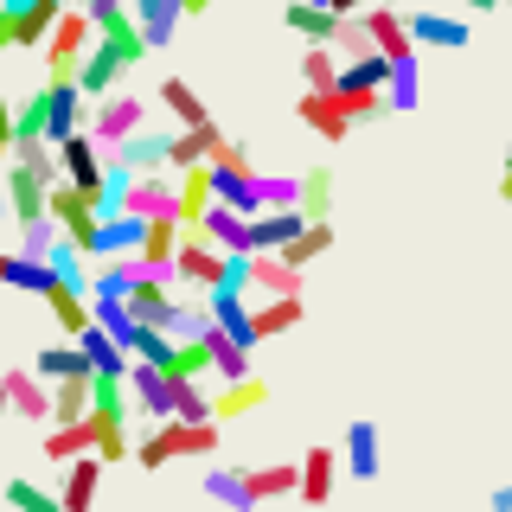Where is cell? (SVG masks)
I'll use <instances>...</instances> for the list:
<instances>
[{"instance_id":"7402d4cb","label":"cell","mask_w":512,"mask_h":512,"mask_svg":"<svg viewBox=\"0 0 512 512\" xmlns=\"http://www.w3.org/2000/svg\"><path fill=\"white\" fill-rule=\"evenodd\" d=\"M218 135H224L218 122H192V128H173V135H167V173H180V167H199V160L218 148Z\"/></svg>"},{"instance_id":"d4e9b609","label":"cell","mask_w":512,"mask_h":512,"mask_svg":"<svg viewBox=\"0 0 512 512\" xmlns=\"http://www.w3.org/2000/svg\"><path fill=\"white\" fill-rule=\"evenodd\" d=\"M340 468L352 474V480H378L384 474V461H378V423H352L346 429V455H340Z\"/></svg>"},{"instance_id":"bcb514c9","label":"cell","mask_w":512,"mask_h":512,"mask_svg":"<svg viewBox=\"0 0 512 512\" xmlns=\"http://www.w3.org/2000/svg\"><path fill=\"white\" fill-rule=\"evenodd\" d=\"M167 378H212V352H205V340H173Z\"/></svg>"},{"instance_id":"83f0119b","label":"cell","mask_w":512,"mask_h":512,"mask_svg":"<svg viewBox=\"0 0 512 512\" xmlns=\"http://www.w3.org/2000/svg\"><path fill=\"white\" fill-rule=\"evenodd\" d=\"M333 468H340V455H333V448H308V461H301V480H295V500L327 506V500H333Z\"/></svg>"},{"instance_id":"680465c9","label":"cell","mask_w":512,"mask_h":512,"mask_svg":"<svg viewBox=\"0 0 512 512\" xmlns=\"http://www.w3.org/2000/svg\"><path fill=\"white\" fill-rule=\"evenodd\" d=\"M365 7H410V0H365Z\"/></svg>"},{"instance_id":"db71d44e","label":"cell","mask_w":512,"mask_h":512,"mask_svg":"<svg viewBox=\"0 0 512 512\" xmlns=\"http://www.w3.org/2000/svg\"><path fill=\"white\" fill-rule=\"evenodd\" d=\"M205 7H218V0H180V13L192 20V13H205Z\"/></svg>"},{"instance_id":"e575fe53","label":"cell","mask_w":512,"mask_h":512,"mask_svg":"<svg viewBox=\"0 0 512 512\" xmlns=\"http://www.w3.org/2000/svg\"><path fill=\"white\" fill-rule=\"evenodd\" d=\"M244 480H250V500L256 506H263V500H295L301 468H295V461H269V468H250Z\"/></svg>"},{"instance_id":"6f0895ef","label":"cell","mask_w":512,"mask_h":512,"mask_svg":"<svg viewBox=\"0 0 512 512\" xmlns=\"http://www.w3.org/2000/svg\"><path fill=\"white\" fill-rule=\"evenodd\" d=\"M7 416H13V404H7V384H0V423H7Z\"/></svg>"},{"instance_id":"f907efd6","label":"cell","mask_w":512,"mask_h":512,"mask_svg":"<svg viewBox=\"0 0 512 512\" xmlns=\"http://www.w3.org/2000/svg\"><path fill=\"white\" fill-rule=\"evenodd\" d=\"M109 7H128V0H84V13L96 20V13H109Z\"/></svg>"},{"instance_id":"11a10c76","label":"cell","mask_w":512,"mask_h":512,"mask_svg":"<svg viewBox=\"0 0 512 512\" xmlns=\"http://www.w3.org/2000/svg\"><path fill=\"white\" fill-rule=\"evenodd\" d=\"M493 512H512V487H500V493H493Z\"/></svg>"},{"instance_id":"e0dca14e","label":"cell","mask_w":512,"mask_h":512,"mask_svg":"<svg viewBox=\"0 0 512 512\" xmlns=\"http://www.w3.org/2000/svg\"><path fill=\"white\" fill-rule=\"evenodd\" d=\"M212 199H218V192H212V167H205V160L173 173V218H180V224H199Z\"/></svg>"},{"instance_id":"7bdbcfd3","label":"cell","mask_w":512,"mask_h":512,"mask_svg":"<svg viewBox=\"0 0 512 512\" xmlns=\"http://www.w3.org/2000/svg\"><path fill=\"white\" fill-rule=\"evenodd\" d=\"M295 205H301L308 218H327V212H333V167H308V173H301Z\"/></svg>"},{"instance_id":"d6986e66","label":"cell","mask_w":512,"mask_h":512,"mask_svg":"<svg viewBox=\"0 0 512 512\" xmlns=\"http://www.w3.org/2000/svg\"><path fill=\"white\" fill-rule=\"evenodd\" d=\"M359 20H365V32H372V45H378L384 58H404V52H416L404 7H359Z\"/></svg>"},{"instance_id":"44dd1931","label":"cell","mask_w":512,"mask_h":512,"mask_svg":"<svg viewBox=\"0 0 512 512\" xmlns=\"http://www.w3.org/2000/svg\"><path fill=\"white\" fill-rule=\"evenodd\" d=\"M269 404V384L263 378H224L218 384V391H212V416H218V423H231V416H250V410H263Z\"/></svg>"},{"instance_id":"ffe728a7","label":"cell","mask_w":512,"mask_h":512,"mask_svg":"<svg viewBox=\"0 0 512 512\" xmlns=\"http://www.w3.org/2000/svg\"><path fill=\"white\" fill-rule=\"evenodd\" d=\"M0 384H7L13 416H26V423H52V384H45L39 372H7Z\"/></svg>"},{"instance_id":"f546056e","label":"cell","mask_w":512,"mask_h":512,"mask_svg":"<svg viewBox=\"0 0 512 512\" xmlns=\"http://www.w3.org/2000/svg\"><path fill=\"white\" fill-rule=\"evenodd\" d=\"M0 288H26V295H45V288H52V263H45V256L0 250Z\"/></svg>"},{"instance_id":"8992f818","label":"cell","mask_w":512,"mask_h":512,"mask_svg":"<svg viewBox=\"0 0 512 512\" xmlns=\"http://www.w3.org/2000/svg\"><path fill=\"white\" fill-rule=\"evenodd\" d=\"M96 487H103V455H96V448H84V455L64 461L58 512H90V506H96Z\"/></svg>"},{"instance_id":"5bb4252c","label":"cell","mask_w":512,"mask_h":512,"mask_svg":"<svg viewBox=\"0 0 512 512\" xmlns=\"http://www.w3.org/2000/svg\"><path fill=\"white\" fill-rule=\"evenodd\" d=\"M301 276H308V269L282 263L276 250H250V288L244 295H301Z\"/></svg>"},{"instance_id":"74e56055","label":"cell","mask_w":512,"mask_h":512,"mask_svg":"<svg viewBox=\"0 0 512 512\" xmlns=\"http://www.w3.org/2000/svg\"><path fill=\"white\" fill-rule=\"evenodd\" d=\"M90 410V372H71V378H52V423H71V416Z\"/></svg>"},{"instance_id":"b9f144b4","label":"cell","mask_w":512,"mask_h":512,"mask_svg":"<svg viewBox=\"0 0 512 512\" xmlns=\"http://www.w3.org/2000/svg\"><path fill=\"white\" fill-rule=\"evenodd\" d=\"M45 263H52V276H58L64 288H84V295H90V269H84V250H77L71 237H58V244L45 250Z\"/></svg>"},{"instance_id":"5b68a950","label":"cell","mask_w":512,"mask_h":512,"mask_svg":"<svg viewBox=\"0 0 512 512\" xmlns=\"http://www.w3.org/2000/svg\"><path fill=\"white\" fill-rule=\"evenodd\" d=\"M122 384H128V404H135L141 416H173V378L160 372V365H148V359H128V372H122Z\"/></svg>"},{"instance_id":"ba28073f","label":"cell","mask_w":512,"mask_h":512,"mask_svg":"<svg viewBox=\"0 0 512 512\" xmlns=\"http://www.w3.org/2000/svg\"><path fill=\"white\" fill-rule=\"evenodd\" d=\"M84 116H90V96L77 84H52L45 77V141H64L71 128H84Z\"/></svg>"},{"instance_id":"f1b7e54d","label":"cell","mask_w":512,"mask_h":512,"mask_svg":"<svg viewBox=\"0 0 512 512\" xmlns=\"http://www.w3.org/2000/svg\"><path fill=\"white\" fill-rule=\"evenodd\" d=\"M282 26H288V32H301L308 45H327V39H333V26H340V13L320 7V0H288V7H282Z\"/></svg>"},{"instance_id":"603a6c76","label":"cell","mask_w":512,"mask_h":512,"mask_svg":"<svg viewBox=\"0 0 512 512\" xmlns=\"http://www.w3.org/2000/svg\"><path fill=\"white\" fill-rule=\"evenodd\" d=\"M0 180H7V212H13V224H26V218H39V212H45V180L26 167V160H13Z\"/></svg>"},{"instance_id":"94428289","label":"cell","mask_w":512,"mask_h":512,"mask_svg":"<svg viewBox=\"0 0 512 512\" xmlns=\"http://www.w3.org/2000/svg\"><path fill=\"white\" fill-rule=\"evenodd\" d=\"M64 7H84V0H64Z\"/></svg>"},{"instance_id":"d590c367","label":"cell","mask_w":512,"mask_h":512,"mask_svg":"<svg viewBox=\"0 0 512 512\" xmlns=\"http://www.w3.org/2000/svg\"><path fill=\"white\" fill-rule=\"evenodd\" d=\"M77 346H84V359H90V372H128V346L116 340V333H103L90 320L84 333H77Z\"/></svg>"},{"instance_id":"8fae6325","label":"cell","mask_w":512,"mask_h":512,"mask_svg":"<svg viewBox=\"0 0 512 512\" xmlns=\"http://www.w3.org/2000/svg\"><path fill=\"white\" fill-rule=\"evenodd\" d=\"M404 20H410V39H416V45H442V52H468V20H455V13L404 7Z\"/></svg>"},{"instance_id":"816d5d0a","label":"cell","mask_w":512,"mask_h":512,"mask_svg":"<svg viewBox=\"0 0 512 512\" xmlns=\"http://www.w3.org/2000/svg\"><path fill=\"white\" fill-rule=\"evenodd\" d=\"M13 52V26H7V13H0V58Z\"/></svg>"},{"instance_id":"52a82bcc","label":"cell","mask_w":512,"mask_h":512,"mask_svg":"<svg viewBox=\"0 0 512 512\" xmlns=\"http://www.w3.org/2000/svg\"><path fill=\"white\" fill-rule=\"evenodd\" d=\"M122 77H128L122 52H116L109 39H90V52H84V64H77V77H71V84H77V90H84L90 103H96V96H103V90H116Z\"/></svg>"},{"instance_id":"f6af8a7d","label":"cell","mask_w":512,"mask_h":512,"mask_svg":"<svg viewBox=\"0 0 512 512\" xmlns=\"http://www.w3.org/2000/svg\"><path fill=\"white\" fill-rule=\"evenodd\" d=\"M173 416H180V423H205V416H212L205 378H173Z\"/></svg>"},{"instance_id":"ab89813d","label":"cell","mask_w":512,"mask_h":512,"mask_svg":"<svg viewBox=\"0 0 512 512\" xmlns=\"http://www.w3.org/2000/svg\"><path fill=\"white\" fill-rule=\"evenodd\" d=\"M32 372L39 378H71V372H90V359H84L77 340H58V346H45L39 359H32Z\"/></svg>"},{"instance_id":"2e32d148","label":"cell","mask_w":512,"mask_h":512,"mask_svg":"<svg viewBox=\"0 0 512 512\" xmlns=\"http://www.w3.org/2000/svg\"><path fill=\"white\" fill-rule=\"evenodd\" d=\"M173 244H180V218H148V224H141V244H135L141 269L173 282Z\"/></svg>"},{"instance_id":"7a4b0ae2","label":"cell","mask_w":512,"mask_h":512,"mask_svg":"<svg viewBox=\"0 0 512 512\" xmlns=\"http://www.w3.org/2000/svg\"><path fill=\"white\" fill-rule=\"evenodd\" d=\"M141 122H148V103H141V96H128V90H103V96L90 103V116H84V128H90L96 148H116V141L135 135Z\"/></svg>"},{"instance_id":"681fc988","label":"cell","mask_w":512,"mask_h":512,"mask_svg":"<svg viewBox=\"0 0 512 512\" xmlns=\"http://www.w3.org/2000/svg\"><path fill=\"white\" fill-rule=\"evenodd\" d=\"M7 506H20V512H58V493L32 487V480H7Z\"/></svg>"},{"instance_id":"277c9868","label":"cell","mask_w":512,"mask_h":512,"mask_svg":"<svg viewBox=\"0 0 512 512\" xmlns=\"http://www.w3.org/2000/svg\"><path fill=\"white\" fill-rule=\"evenodd\" d=\"M0 13H7V26H13V52H39L52 20L64 13V0H0Z\"/></svg>"},{"instance_id":"cb8c5ba5","label":"cell","mask_w":512,"mask_h":512,"mask_svg":"<svg viewBox=\"0 0 512 512\" xmlns=\"http://www.w3.org/2000/svg\"><path fill=\"white\" fill-rule=\"evenodd\" d=\"M128 13H135V26H141V32H148L154 52H167L173 32H180V20H186L180 0H128Z\"/></svg>"},{"instance_id":"9c48e42d","label":"cell","mask_w":512,"mask_h":512,"mask_svg":"<svg viewBox=\"0 0 512 512\" xmlns=\"http://www.w3.org/2000/svg\"><path fill=\"white\" fill-rule=\"evenodd\" d=\"M167 135H173V128H148V122H141L135 135H122L116 148H103V154H116L128 173H160V167H167Z\"/></svg>"},{"instance_id":"60d3db41","label":"cell","mask_w":512,"mask_h":512,"mask_svg":"<svg viewBox=\"0 0 512 512\" xmlns=\"http://www.w3.org/2000/svg\"><path fill=\"white\" fill-rule=\"evenodd\" d=\"M333 103H340L352 122H378V116H391L384 90H359V84H333Z\"/></svg>"},{"instance_id":"d6a6232c","label":"cell","mask_w":512,"mask_h":512,"mask_svg":"<svg viewBox=\"0 0 512 512\" xmlns=\"http://www.w3.org/2000/svg\"><path fill=\"white\" fill-rule=\"evenodd\" d=\"M45 308H52V320L71 333V340L90 327V295H84V288H64L58 276H52V288H45Z\"/></svg>"},{"instance_id":"9a60e30c","label":"cell","mask_w":512,"mask_h":512,"mask_svg":"<svg viewBox=\"0 0 512 512\" xmlns=\"http://www.w3.org/2000/svg\"><path fill=\"white\" fill-rule=\"evenodd\" d=\"M301 320H308V301H301V295H263V301L250 308L256 346H263V340H276V333H295Z\"/></svg>"},{"instance_id":"f35d334b","label":"cell","mask_w":512,"mask_h":512,"mask_svg":"<svg viewBox=\"0 0 512 512\" xmlns=\"http://www.w3.org/2000/svg\"><path fill=\"white\" fill-rule=\"evenodd\" d=\"M160 103L173 109V122H180V128H192V122H212V109L199 103V90H192L186 77H167V84H160Z\"/></svg>"},{"instance_id":"30bf717a","label":"cell","mask_w":512,"mask_h":512,"mask_svg":"<svg viewBox=\"0 0 512 512\" xmlns=\"http://www.w3.org/2000/svg\"><path fill=\"white\" fill-rule=\"evenodd\" d=\"M295 116L314 128L320 141H327V148H340V141L352 135V116L340 103H333V90H301V103H295Z\"/></svg>"},{"instance_id":"91938a15","label":"cell","mask_w":512,"mask_h":512,"mask_svg":"<svg viewBox=\"0 0 512 512\" xmlns=\"http://www.w3.org/2000/svg\"><path fill=\"white\" fill-rule=\"evenodd\" d=\"M506 173H512V148H506Z\"/></svg>"},{"instance_id":"4fadbf2b","label":"cell","mask_w":512,"mask_h":512,"mask_svg":"<svg viewBox=\"0 0 512 512\" xmlns=\"http://www.w3.org/2000/svg\"><path fill=\"white\" fill-rule=\"evenodd\" d=\"M96 39H109V45H116L128 71H135V64L154 52V45H148V32L135 26V13H128V7H109V13H96Z\"/></svg>"},{"instance_id":"ee69618b","label":"cell","mask_w":512,"mask_h":512,"mask_svg":"<svg viewBox=\"0 0 512 512\" xmlns=\"http://www.w3.org/2000/svg\"><path fill=\"white\" fill-rule=\"evenodd\" d=\"M333 77H340V52L333 45H308L301 52V90H333Z\"/></svg>"},{"instance_id":"c3c4849f","label":"cell","mask_w":512,"mask_h":512,"mask_svg":"<svg viewBox=\"0 0 512 512\" xmlns=\"http://www.w3.org/2000/svg\"><path fill=\"white\" fill-rule=\"evenodd\" d=\"M301 192V173H256V199L263 205H295Z\"/></svg>"},{"instance_id":"6da1fadb","label":"cell","mask_w":512,"mask_h":512,"mask_svg":"<svg viewBox=\"0 0 512 512\" xmlns=\"http://www.w3.org/2000/svg\"><path fill=\"white\" fill-rule=\"evenodd\" d=\"M90 39H96V20L84 7H64L52 20V32H45V77H52V84H71L84 52H90Z\"/></svg>"},{"instance_id":"836d02e7","label":"cell","mask_w":512,"mask_h":512,"mask_svg":"<svg viewBox=\"0 0 512 512\" xmlns=\"http://www.w3.org/2000/svg\"><path fill=\"white\" fill-rule=\"evenodd\" d=\"M327 250H333V224H327V218H308V224H301V231L288 237L276 256H282V263H295V269H308L314 256H327Z\"/></svg>"},{"instance_id":"be15d7a7","label":"cell","mask_w":512,"mask_h":512,"mask_svg":"<svg viewBox=\"0 0 512 512\" xmlns=\"http://www.w3.org/2000/svg\"><path fill=\"white\" fill-rule=\"evenodd\" d=\"M506 7H512V0H506Z\"/></svg>"},{"instance_id":"8d00e7d4","label":"cell","mask_w":512,"mask_h":512,"mask_svg":"<svg viewBox=\"0 0 512 512\" xmlns=\"http://www.w3.org/2000/svg\"><path fill=\"white\" fill-rule=\"evenodd\" d=\"M205 500H218V506H231V512H250V480L244 468H205Z\"/></svg>"},{"instance_id":"7c38bea8","label":"cell","mask_w":512,"mask_h":512,"mask_svg":"<svg viewBox=\"0 0 512 512\" xmlns=\"http://www.w3.org/2000/svg\"><path fill=\"white\" fill-rule=\"evenodd\" d=\"M122 212H135V218H173V180H167V167H160V173H128Z\"/></svg>"},{"instance_id":"9f6ffc18","label":"cell","mask_w":512,"mask_h":512,"mask_svg":"<svg viewBox=\"0 0 512 512\" xmlns=\"http://www.w3.org/2000/svg\"><path fill=\"white\" fill-rule=\"evenodd\" d=\"M327 7H333V13H359L365 0H327Z\"/></svg>"},{"instance_id":"f5cc1de1","label":"cell","mask_w":512,"mask_h":512,"mask_svg":"<svg viewBox=\"0 0 512 512\" xmlns=\"http://www.w3.org/2000/svg\"><path fill=\"white\" fill-rule=\"evenodd\" d=\"M468 13H493V7H506V0H461Z\"/></svg>"},{"instance_id":"484cf974","label":"cell","mask_w":512,"mask_h":512,"mask_svg":"<svg viewBox=\"0 0 512 512\" xmlns=\"http://www.w3.org/2000/svg\"><path fill=\"white\" fill-rule=\"evenodd\" d=\"M199 231L212 237L218 250H250V218L237 212V205H224V199H212L205 205V218H199Z\"/></svg>"},{"instance_id":"1f68e13d","label":"cell","mask_w":512,"mask_h":512,"mask_svg":"<svg viewBox=\"0 0 512 512\" xmlns=\"http://www.w3.org/2000/svg\"><path fill=\"white\" fill-rule=\"evenodd\" d=\"M96 448V423L90 416H71V423H45V461H71Z\"/></svg>"},{"instance_id":"ac0fdd59","label":"cell","mask_w":512,"mask_h":512,"mask_svg":"<svg viewBox=\"0 0 512 512\" xmlns=\"http://www.w3.org/2000/svg\"><path fill=\"white\" fill-rule=\"evenodd\" d=\"M301 224H308L301 205H263V212H250V250H282Z\"/></svg>"},{"instance_id":"4316f807","label":"cell","mask_w":512,"mask_h":512,"mask_svg":"<svg viewBox=\"0 0 512 512\" xmlns=\"http://www.w3.org/2000/svg\"><path fill=\"white\" fill-rule=\"evenodd\" d=\"M199 340H205V352H212V378H218V384H224V378H250V372H256V365H250V346H237L231 333L218 327V320L199 333Z\"/></svg>"},{"instance_id":"4dcf8cb0","label":"cell","mask_w":512,"mask_h":512,"mask_svg":"<svg viewBox=\"0 0 512 512\" xmlns=\"http://www.w3.org/2000/svg\"><path fill=\"white\" fill-rule=\"evenodd\" d=\"M416 96H423V77H416V52L391 58V71H384V103H391V116H410Z\"/></svg>"},{"instance_id":"3957f363","label":"cell","mask_w":512,"mask_h":512,"mask_svg":"<svg viewBox=\"0 0 512 512\" xmlns=\"http://www.w3.org/2000/svg\"><path fill=\"white\" fill-rule=\"evenodd\" d=\"M52 148H58V173H64V180L84 186L96 199V186H103V148L90 141V128H71L64 141H52Z\"/></svg>"},{"instance_id":"7dc6e473","label":"cell","mask_w":512,"mask_h":512,"mask_svg":"<svg viewBox=\"0 0 512 512\" xmlns=\"http://www.w3.org/2000/svg\"><path fill=\"white\" fill-rule=\"evenodd\" d=\"M13 141H45V90L13 103Z\"/></svg>"},{"instance_id":"6125c7cd","label":"cell","mask_w":512,"mask_h":512,"mask_svg":"<svg viewBox=\"0 0 512 512\" xmlns=\"http://www.w3.org/2000/svg\"><path fill=\"white\" fill-rule=\"evenodd\" d=\"M320 7H327V0H320Z\"/></svg>"}]
</instances>
